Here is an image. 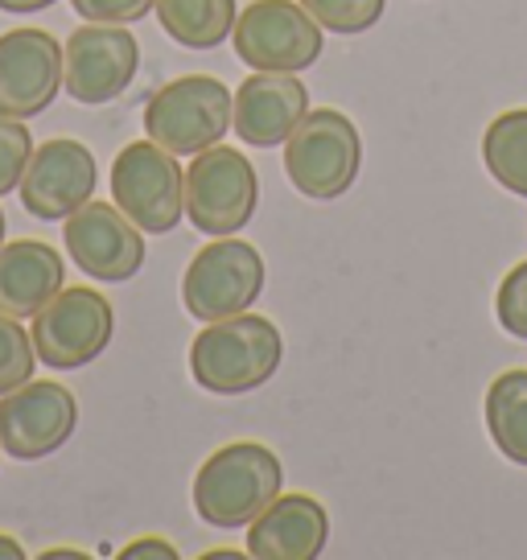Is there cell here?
Wrapping results in <instances>:
<instances>
[{"mask_svg":"<svg viewBox=\"0 0 527 560\" xmlns=\"http://www.w3.org/2000/svg\"><path fill=\"white\" fill-rule=\"evenodd\" d=\"M482 161L503 190L527 198V107L494 116L482 132Z\"/></svg>","mask_w":527,"mask_h":560,"instance_id":"ffe728a7","label":"cell"},{"mask_svg":"<svg viewBox=\"0 0 527 560\" xmlns=\"http://www.w3.org/2000/svg\"><path fill=\"white\" fill-rule=\"evenodd\" d=\"M58 0H0V13H42Z\"/></svg>","mask_w":527,"mask_h":560,"instance_id":"4316f807","label":"cell"},{"mask_svg":"<svg viewBox=\"0 0 527 560\" xmlns=\"http://www.w3.org/2000/svg\"><path fill=\"white\" fill-rule=\"evenodd\" d=\"M116 334V310L99 289H62L34 314V350L50 371H79L95 363Z\"/></svg>","mask_w":527,"mask_h":560,"instance_id":"ba28073f","label":"cell"},{"mask_svg":"<svg viewBox=\"0 0 527 560\" xmlns=\"http://www.w3.org/2000/svg\"><path fill=\"white\" fill-rule=\"evenodd\" d=\"M37 350L34 338L21 330L17 317L0 314V396L34 380Z\"/></svg>","mask_w":527,"mask_h":560,"instance_id":"7402d4cb","label":"cell"},{"mask_svg":"<svg viewBox=\"0 0 527 560\" xmlns=\"http://www.w3.org/2000/svg\"><path fill=\"white\" fill-rule=\"evenodd\" d=\"M281 330L260 314H231L207 322V330L190 342V375L214 396H244L264 387L281 368Z\"/></svg>","mask_w":527,"mask_h":560,"instance_id":"6da1fadb","label":"cell"},{"mask_svg":"<svg viewBox=\"0 0 527 560\" xmlns=\"http://www.w3.org/2000/svg\"><path fill=\"white\" fill-rule=\"evenodd\" d=\"M330 540V511L314 494H277L247 524V557L317 560Z\"/></svg>","mask_w":527,"mask_h":560,"instance_id":"2e32d148","label":"cell"},{"mask_svg":"<svg viewBox=\"0 0 527 560\" xmlns=\"http://www.w3.org/2000/svg\"><path fill=\"white\" fill-rule=\"evenodd\" d=\"M239 62L301 74L321 58V25L293 0H251L231 30Z\"/></svg>","mask_w":527,"mask_h":560,"instance_id":"9c48e42d","label":"cell"},{"mask_svg":"<svg viewBox=\"0 0 527 560\" xmlns=\"http://www.w3.org/2000/svg\"><path fill=\"white\" fill-rule=\"evenodd\" d=\"M112 198L144 235H169L186 214V174L157 140H132L112 161Z\"/></svg>","mask_w":527,"mask_h":560,"instance_id":"5b68a950","label":"cell"},{"mask_svg":"<svg viewBox=\"0 0 527 560\" xmlns=\"http://www.w3.org/2000/svg\"><path fill=\"white\" fill-rule=\"evenodd\" d=\"M30 158H34V137H30L25 120L0 116V198L21 186Z\"/></svg>","mask_w":527,"mask_h":560,"instance_id":"603a6c76","label":"cell"},{"mask_svg":"<svg viewBox=\"0 0 527 560\" xmlns=\"http://www.w3.org/2000/svg\"><path fill=\"white\" fill-rule=\"evenodd\" d=\"M161 30L186 50H214L235 30L239 4L235 0H157Z\"/></svg>","mask_w":527,"mask_h":560,"instance_id":"ac0fdd59","label":"cell"},{"mask_svg":"<svg viewBox=\"0 0 527 560\" xmlns=\"http://www.w3.org/2000/svg\"><path fill=\"white\" fill-rule=\"evenodd\" d=\"M62 289H67V264L58 247L42 240L0 244V314L25 322L37 310H46Z\"/></svg>","mask_w":527,"mask_h":560,"instance_id":"e0dca14e","label":"cell"},{"mask_svg":"<svg viewBox=\"0 0 527 560\" xmlns=\"http://www.w3.org/2000/svg\"><path fill=\"white\" fill-rule=\"evenodd\" d=\"M494 317H499V326H503L511 338L527 342V260H519L507 277H503L499 298H494Z\"/></svg>","mask_w":527,"mask_h":560,"instance_id":"cb8c5ba5","label":"cell"},{"mask_svg":"<svg viewBox=\"0 0 527 560\" xmlns=\"http://www.w3.org/2000/svg\"><path fill=\"white\" fill-rule=\"evenodd\" d=\"M487 429L499 454L515 466H527V368L494 375V384L487 387Z\"/></svg>","mask_w":527,"mask_h":560,"instance_id":"d6986e66","label":"cell"},{"mask_svg":"<svg viewBox=\"0 0 527 560\" xmlns=\"http://www.w3.org/2000/svg\"><path fill=\"white\" fill-rule=\"evenodd\" d=\"M231 91L211 74H181L153 91L144 104V132L174 158H194L227 137Z\"/></svg>","mask_w":527,"mask_h":560,"instance_id":"277c9868","label":"cell"},{"mask_svg":"<svg viewBox=\"0 0 527 560\" xmlns=\"http://www.w3.org/2000/svg\"><path fill=\"white\" fill-rule=\"evenodd\" d=\"M87 552H79V548H50V552H42V560H83Z\"/></svg>","mask_w":527,"mask_h":560,"instance_id":"f1b7e54d","label":"cell"},{"mask_svg":"<svg viewBox=\"0 0 527 560\" xmlns=\"http://www.w3.org/2000/svg\"><path fill=\"white\" fill-rule=\"evenodd\" d=\"M284 487L281 457L260 441H231L214 450L194 478V511L211 527H247Z\"/></svg>","mask_w":527,"mask_h":560,"instance_id":"7a4b0ae2","label":"cell"},{"mask_svg":"<svg viewBox=\"0 0 527 560\" xmlns=\"http://www.w3.org/2000/svg\"><path fill=\"white\" fill-rule=\"evenodd\" d=\"M120 560H177V548L161 536H141L128 548H120Z\"/></svg>","mask_w":527,"mask_h":560,"instance_id":"484cf974","label":"cell"},{"mask_svg":"<svg viewBox=\"0 0 527 560\" xmlns=\"http://www.w3.org/2000/svg\"><path fill=\"white\" fill-rule=\"evenodd\" d=\"M301 9L338 37H354L384 18L387 0H301Z\"/></svg>","mask_w":527,"mask_h":560,"instance_id":"44dd1931","label":"cell"},{"mask_svg":"<svg viewBox=\"0 0 527 560\" xmlns=\"http://www.w3.org/2000/svg\"><path fill=\"white\" fill-rule=\"evenodd\" d=\"M74 13L83 21H99V25H128L153 13L157 0H71Z\"/></svg>","mask_w":527,"mask_h":560,"instance_id":"d4e9b609","label":"cell"},{"mask_svg":"<svg viewBox=\"0 0 527 560\" xmlns=\"http://www.w3.org/2000/svg\"><path fill=\"white\" fill-rule=\"evenodd\" d=\"M359 170H363V137L351 116L338 107L305 112L284 140V174L293 190L314 202L342 198L354 186Z\"/></svg>","mask_w":527,"mask_h":560,"instance_id":"3957f363","label":"cell"},{"mask_svg":"<svg viewBox=\"0 0 527 560\" xmlns=\"http://www.w3.org/2000/svg\"><path fill=\"white\" fill-rule=\"evenodd\" d=\"M0 560H25V548L4 532H0Z\"/></svg>","mask_w":527,"mask_h":560,"instance_id":"83f0119b","label":"cell"},{"mask_svg":"<svg viewBox=\"0 0 527 560\" xmlns=\"http://www.w3.org/2000/svg\"><path fill=\"white\" fill-rule=\"evenodd\" d=\"M62 91V46L37 25L0 34V116L34 120Z\"/></svg>","mask_w":527,"mask_h":560,"instance_id":"4fadbf2b","label":"cell"},{"mask_svg":"<svg viewBox=\"0 0 527 560\" xmlns=\"http://www.w3.org/2000/svg\"><path fill=\"white\" fill-rule=\"evenodd\" d=\"M137 67H141V46L124 25L91 21L83 30H74L62 46V88L87 107L120 100L132 88Z\"/></svg>","mask_w":527,"mask_h":560,"instance_id":"30bf717a","label":"cell"},{"mask_svg":"<svg viewBox=\"0 0 527 560\" xmlns=\"http://www.w3.org/2000/svg\"><path fill=\"white\" fill-rule=\"evenodd\" d=\"M0 244H4V210H0Z\"/></svg>","mask_w":527,"mask_h":560,"instance_id":"f546056e","label":"cell"},{"mask_svg":"<svg viewBox=\"0 0 527 560\" xmlns=\"http://www.w3.org/2000/svg\"><path fill=\"white\" fill-rule=\"evenodd\" d=\"M305 112H309V91L293 70H256L231 100V128L244 144L272 149L289 140Z\"/></svg>","mask_w":527,"mask_h":560,"instance_id":"9a60e30c","label":"cell"},{"mask_svg":"<svg viewBox=\"0 0 527 560\" xmlns=\"http://www.w3.org/2000/svg\"><path fill=\"white\" fill-rule=\"evenodd\" d=\"M264 256L235 235H219L190 260L181 277V305L198 322H223L251 310L264 293Z\"/></svg>","mask_w":527,"mask_h":560,"instance_id":"52a82bcc","label":"cell"},{"mask_svg":"<svg viewBox=\"0 0 527 560\" xmlns=\"http://www.w3.org/2000/svg\"><path fill=\"white\" fill-rule=\"evenodd\" d=\"M79 404L71 387L30 380L0 396V450L17 462H42L71 441Z\"/></svg>","mask_w":527,"mask_h":560,"instance_id":"8fae6325","label":"cell"},{"mask_svg":"<svg viewBox=\"0 0 527 560\" xmlns=\"http://www.w3.org/2000/svg\"><path fill=\"white\" fill-rule=\"evenodd\" d=\"M62 244L83 277L120 284L132 280L144 264V231L116 202H83L62 219Z\"/></svg>","mask_w":527,"mask_h":560,"instance_id":"7c38bea8","label":"cell"},{"mask_svg":"<svg viewBox=\"0 0 527 560\" xmlns=\"http://www.w3.org/2000/svg\"><path fill=\"white\" fill-rule=\"evenodd\" d=\"M260 202V182L256 165L231 149V144H211L202 153H194L186 170V219L202 235H235L251 223Z\"/></svg>","mask_w":527,"mask_h":560,"instance_id":"8992f818","label":"cell"},{"mask_svg":"<svg viewBox=\"0 0 527 560\" xmlns=\"http://www.w3.org/2000/svg\"><path fill=\"white\" fill-rule=\"evenodd\" d=\"M95 182H99V170H95V158L83 140H46V144H37L30 165H25V177L17 186L21 207L46 223L67 219L83 202H91Z\"/></svg>","mask_w":527,"mask_h":560,"instance_id":"5bb4252c","label":"cell"}]
</instances>
